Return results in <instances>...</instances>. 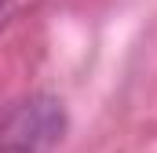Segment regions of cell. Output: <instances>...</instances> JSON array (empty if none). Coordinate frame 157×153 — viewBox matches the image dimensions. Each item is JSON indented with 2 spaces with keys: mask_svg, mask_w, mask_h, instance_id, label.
<instances>
[{
  "mask_svg": "<svg viewBox=\"0 0 157 153\" xmlns=\"http://www.w3.org/2000/svg\"><path fill=\"white\" fill-rule=\"evenodd\" d=\"M66 135V110L51 95H26L0 106V153H51Z\"/></svg>",
  "mask_w": 157,
  "mask_h": 153,
  "instance_id": "6da1fadb",
  "label": "cell"
}]
</instances>
